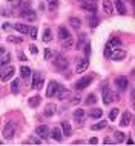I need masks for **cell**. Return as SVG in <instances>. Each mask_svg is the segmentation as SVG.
<instances>
[{
	"label": "cell",
	"instance_id": "obj_14",
	"mask_svg": "<svg viewBox=\"0 0 135 146\" xmlns=\"http://www.w3.org/2000/svg\"><path fill=\"white\" fill-rule=\"evenodd\" d=\"M14 72H15V69L13 68V66H8V68L3 71L2 74H0V78H2V82H8L9 78H13Z\"/></svg>",
	"mask_w": 135,
	"mask_h": 146
},
{
	"label": "cell",
	"instance_id": "obj_9",
	"mask_svg": "<svg viewBox=\"0 0 135 146\" xmlns=\"http://www.w3.org/2000/svg\"><path fill=\"white\" fill-rule=\"evenodd\" d=\"M81 8L86 11H89V13H92V14L97 13V3H95V0H83Z\"/></svg>",
	"mask_w": 135,
	"mask_h": 146
},
{
	"label": "cell",
	"instance_id": "obj_38",
	"mask_svg": "<svg viewBox=\"0 0 135 146\" xmlns=\"http://www.w3.org/2000/svg\"><path fill=\"white\" fill-rule=\"evenodd\" d=\"M95 102H97V97H95L94 94H89L88 98H86V103H88V105H94Z\"/></svg>",
	"mask_w": 135,
	"mask_h": 146
},
{
	"label": "cell",
	"instance_id": "obj_35",
	"mask_svg": "<svg viewBox=\"0 0 135 146\" xmlns=\"http://www.w3.org/2000/svg\"><path fill=\"white\" fill-rule=\"evenodd\" d=\"M40 145L42 143V139H35V137H31L29 140H26V141H23V145Z\"/></svg>",
	"mask_w": 135,
	"mask_h": 146
},
{
	"label": "cell",
	"instance_id": "obj_30",
	"mask_svg": "<svg viewBox=\"0 0 135 146\" xmlns=\"http://www.w3.org/2000/svg\"><path fill=\"white\" fill-rule=\"evenodd\" d=\"M89 115L92 118H100L103 115V111H101V109H98V108H95V109H92V111L89 112Z\"/></svg>",
	"mask_w": 135,
	"mask_h": 146
},
{
	"label": "cell",
	"instance_id": "obj_2",
	"mask_svg": "<svg viewBox=\"0 0 135 146\" xmlns=\"http://www.w3.org/2000/svg\"><path fill=\"white\" fill-rule=\"evenodd\" d=\"M101 96H103V103H105V105H109L112 100H118V98H120L118 94H112V92H111V89L108 88V86H103Z\"/></svg>",
	"mask_w": 135,
	"mask_h": 146
},
{
	"label": "cell",
	"instance_id": "obj_36",
	"mask_svg": "<svg viewBox=\"0 0 135 146\" xmlns=\"http://www.w3.org/2000/svg\"><path fill=\"white\" fill-rule=\"evenodd\" d=\"M114 137H115V143H123L124 141V134L123 132H115Z\"/></svg>",
	"mask_w": 135,
	"mask_h": 146
},
{
	"label": "cell",
	"instance_id": "obj_54",
	"mask_svg": "<svg viewBox=\"0 0 135 146\" xmlns=\"http://www.w3.org/2000/svg\"><path fill=\"white\" fill-rule=\"evenodd\" d=\"M8 2H13V0H8Z\"/></svg>",
	"mask_w": 135,
	"mask_h": 146
},
{
	"label": "cell",
	"instance_id": "obj_31",
	"mask_svg": "<svg viewBox=\"0 0 135 146\" xmlns=\"http://www.w3.org/2000/svg\"><path fill=\"white\" fill-rule=\"evenodd\" d=\"M9 60H11V54H3V57L0 58V68H2V66H5V65H8Z\"/></svg>",
	"mask_w": 135,
	"mask_h": 146
},
{
	"label": "cell",
	"instance_id": "obj_51",
	"mask_svg": "<svg viewBox=\"0 0 135 146\" xmlns=\"http://www.w3.org/2000/svg\"><path fill=\"white\" fill-rule=\"evenodd\" d=\"M19 57H20V60H23V62H25V60H26V57H25V56H23V54H22V52H20V54H19Z\"/></svg>",
	"mask_w": 135,
	"mask_h": 146
},
{
	"label": "cell",
	"instance_id": "obj_11",
	"mask_svg": "<svg viewBox=\"0 0 135 146\" xmlns=\"http://www.w3.org/2000/svg\"><path fill=\"white\" fill-rule=\"evenodd\" d=\"M126 51H123V49H114L112 51V54H111V58H112L114 62H120V60H123V58H126Z\"/></svg>",
	"mask_w": 135,
	"mask_h": 146
},
{
	"label": "cell",
	"instance_id": "obj_21",
	"mask_svg": "<svg viewBox=\"0 0 135 146\" xmlns=\"http://www.w3.org/2000/svg\"><path fill=\"white\" fill-rule=\"evenodd\" d=\"M115 8H117V11H118L120 14H126V13H128V9H126L123 0H115Z\"/></svg>",
	"mask_w": 135,
	"mask_h": 146
},
{
	"label": "cell",
	"instance_id": "obj_12",
	"mask_svg": "<svg viewBox=\"0 0 135 146\" xmlns=\"http://www.w3.org/2000/svg\"><path fill=\"white\" fill-rule=\"evenodd\" d=\"M74 121H75V123H78V125H81L83 123V121H85V117H86V112L85 111H83V109L81 108H78V109H75V111H74Z\"/></svg>",
	"mask_w": 135,
	"mask_h": 146
},
{
	"label": "cell",
	"instance_id": "obj_34",
	"mask_svg": "<svg viewBox=\"0 0 135 146\" xmlns=\"http://www.w3.org/2000/svg\"><path fill=\"white\" fill-rule=\"evenodd\" d=\"M118 114H120V109H118V108L111 109V112H109V120H115V118L118 117Z\"/></svg>",
	"mask_w": 135,
	"mask_h": 146
},
{
	"label": "cell",
	"instance_id": "obj_45",
	"mask_svg": "<svg viewBox=\"0 0 135 146\" xmlns=\"http://www.w3.org/2000/svg\"><path fill=\"white\" fill-rule=\"evenodd\" d=\"M57 6H58V2H57V0H52V2H51V5H49V9H55Z\"/></svg>",
	"mask_w": 135,
	"mask_h": 146
},
{
	"label": "cell",
	"instance_id": "obj_55",
	"mask_svg": "<svg viewBox=\"0 0 135 146\" xmlns=\"http://www.w3.org/2000/svg\"><path fill=\"white\" fill-rule=\"evenodd\" d=\"M81 2H83V0H81Z\"/></svg>",
	"mask_w": 135,
	"mask_h": 146
},
{
	"label": "cell",
	"instance_id": "obj_6",
	"mask_svg": "<svg viewBox=\"0 0 135 146\" xmlns=\"http://www.w3.org/2000/svg\"><path fill=\"white\" fill-rule=\"evenodd\" d=\"M54 66L57 69H60V71H63V69H66L68 66H69V62H68V58L65 57V56H55V62H54Z\"/></svg>",
	"mask_w": 135,
	"mask_h": 146
},
{
	"label": "cell",
	"instance_id": "obj_32",
	"mask_svg": "<svg viewBox=\"0 0 135 146\" xmlns=\"http://www.w3.org/2000/svg\"><path fill=\"white\" fill-rule=\"evenodd\" d=\"M69 23L72 25V28H75V29H78L81 26V22H80V19H77V17H72L69 20Z\"/></svg>",
	"mask_w": 135,
	"mask_h": 146
},
{
	"label": "cell",
	"instance_id": "obj_49",
	"mask_svg": "<svg viewBox=\"0 0 135 146\" xmlns=\"http://www.w3.org/2000/svg\"><path fill=\"white\" fill-rule=\"evenodd\" d=\"M5 52H6V49L3 48V46H0V56H3V54H5Z\"/></svg>",
	"mask_w": 135,
	"mask_h": 146
},
{
	"label": "cell",
	"instance_id": "obj_23",
	"mask_svg": "<svg viewBox=\"0 0 135 146\" xmlns=\"http://www.w3.org/2000/svg\"><path fill=\"white\" fill-rule=\"evenodd\" d=\"M19 89H20V80H19V78H14L13 83H11V92H13V94H17Z\"/></svg>",
	"mask_w": 135,
	"mask_h": 146
},
{
	"label": "cell",
	"instance_id": "obj_50",
	"mask_svg": "<svg viewBox=\"0 0 135 146\" xmlns=\"http://www.w3.org/2000/svg\"><path fill=\"white\" fill-rule=\"evenodd\" d=\"M103 143H105V145H111V143H112V140H111V139H105Z\"/></svg>",
	"mask_w": 135,
	"mask_h": 146
},
{
	"label": "cell",
	"instance_id": "obj_22",
	"mask_svg": "<svg viewBox=\"0 0 135 146\" xmlns=\"http://www.w3.org/2000/svg\"><path fill=\"white\" fill-rule=\"evenodd\" d=\"M68 97H71V91H69V89H66V88H63V86H62V89H60V92H58L57 98H60V100H66Z\"/></svg>",
	"mask_w": 135,
	"mask_h": 146
},
{
	"label": "cell",
	"instance_id": "obj_4",
	"mask_svg": "<svg viewBox=\"0 0 135 146\" xmlns=\"http://www.w3.org/2000/svg\"><path fill=\"white\" fill-rule=\"evenodd\" d=\"M62 89V85H58L57 82H49V85H48V89H46V97L51 98V97H57L58 92H60Z\"/></svg>",
	"mask_w": 135,
	"mask_h": 146
},
{
	"label": "cell",
	"instance_id": "obj_25",
	"mask_svg": "<svg viewBox=\"0 0 135 146\" xmlns=\"http://www.w3.org/2000/svg\"><path fill=\"white\" fill-rule=\"evenodd\" d=\"M40 100H42V97H40V96H34V97H31V98H29V102H28V103H29L31 108H35V106L40 105Z\"/></svg>",
	"mask_w": 135,
	"mask_h": 146
},
{
	"label": "cell",
	"instance_id": "obj_33",
	"mask_svg": "<svg viewBox=\"0 0 135 146\" xmlns=\"http://www.w3.org/2000/svg\"><path fill=\"white\" fill-rule=\"evenodd\" d=\"M109 45H111V46H112V48H114V49H117V48H118V46H120V45H121V40H120V38H117V37H114V38H111V42H109Z\"/></svg>",
	"mask_w": 135,
	"mask_h": 146
},
{
	"label": "cell",
	"instance_id": "obj_41",
	"mask_svg": "<svg viewBox=\"0 0 135 146\" xmlns=\"http://www.w3.org/2000/svg\"><path fill=\"white\" fill-rule=\"evenodd\" d=\"M31 35V38H37V28L35 26H32V28H29V33H28Z\"/></svg>",
	"mask_w": 135,
	"mask_h": 146
},
{
	"label": "cell",
	"instance_id": "obj_53",
	"mask_svg": "<svg viewBox=\"0 0 135 146\" xmlns=\"http://www.w3.org/2000/svg\"><path fill=\"white\" fill-rule=\"evenodd\" d=\"M13 2H15V3H19V5H20V3H22V0H13Z\"/></svg>",
	"mask_w": 135,
	"mask_h": 146
},
{
	"label": "cell",
	"instance_id": "obj_27",
	"mask_svg": "<svg viewBox=\"0 0 135 146\" xmlns=\"http://www.w3.org/2000/svg\"><path fill=\"white\" fill-rule=\"evenodd\" d=\"M62 129L65 135H71V132H72V128H71V125L68 121H62Z\"/></svg>",
	"mask_w": 135,
	"mask_h": 146
},
{
	"label": "cell",
	"instance_id": "obj_3",
	"mask_svg": "<svg viewBox=\"0 0 135 146\" xmlns=\"http://www.w3.org/2000/svg\"><path fill=\"white\" fill-rule=\"evenodd\" d=\"M20 15L25 19V20H28V22H35V20H37V14H35V11L31 9L28 5H23Z\"/></svg>",
	"mask_w": 135,
	"mask_h": 146
},
{
	"label": "cell",
	"instance_id": "obj_48",
	"mask_svg": "<svg viewBox=\"0 0 135 146\" xmlns=\"http://www.w3.org/2000/svg\"><path fill=\"white\" fill-rule=\"evenodd\" d=\"M97 143H98L97 137H92V139H89V145H97Z\"/></svg>",
	"mask_w": 135,
	"mask_h": 146
},
{
	"label": "cell",
	"instance_id": "obj_43",
	"mask_svg": "<svg viewBox=\"0 0 135 146\" xmlns=\"http://www.w3.org/2000/svg\"><path fill=\"white\" fill-rule=\"evenodd\" d=\"M51 57H52V49H51V48L45 49V60H49Z\"/></svg>",
	"mask_w": 135,
	"mask_h": 146
},
{
	"label": "cell",
	"instance_id": "obj_44",
	"mask_svg": "<svg viewBox=\"0 0 135 146\" xmlns=\"http://www.w3.org/2000/svg\"><path fill=\"white\" fill-rule=\"evenodd\" d=\"M9 42H13V43H22V37H14V35H11Z\"/></svg>",
	"mask_w": 135,
	"mask_h": 146
},
{
	"label": "cell",
	"instance_id": "obj_7",
	"mask_svg": "<svg viewBox=\"0 0 135 146\" xmlns=\"http://www.w3.org/2000/svg\"><path fill=\"white\" fill-rule=\"evenodd\" d=\"M114 83H115V86H117L120 91H126V89H128V86H129V80H128V77L120 76V77H115Z\"/></svg>",
	"mask_w": 135,
	"mask_h": 146
},
{
	"label": "cell",
	"instance_id": "obj_37",
	"mask_svg": "<svg viewBox=\"0 0 135 146\" xmlns=\"http://www.w3.org/2000/svg\"><path fill=\"white\" fill-rule=\"evenodd\" d=\"M62 46H63V48H65V49L71 48V46H72V37L66 38V40H62Z\"/></svg>",
	"mask_w": 135,
	"mask_h": 146
},
{
	"label": "cell",
	"instance_id": "obj_17",
	"mask_svg": "<svg viewBox=\"0 0 135 146\" xmlns=\"http://www.w3.org/2000/svg\"><path fill=\"white\" fill-rule=\"evenodd\" d=\"M13 28L15 31H19L20 34H28V33H29V26L25 25V23H14Z\"/></svg>",
	"mask_w": 135,
	"mask_h": 146
},
{
	"label": "cell",
	"instance_id": "obj_10",
	"mask_svg": "<svg viewBox=\"0 0 135 146\" xmlns=\"http://www.w3.org/2000/svg\"><path fill=\"white\" fill-rule=\"evenodd\" d=\"M32 88L34 89H42L43 88V77L40 72H34L32 74Z\"/></svg>",
	"mask_w": 135,
	"mask_h": 146
},
{
	"label": "cell",
	"instance_id": "obj_39",
	"mask_svg": "<svg viewBox=\"0 0 135 146\" xmlns=\"http://www.w3.org/2000/svg\"><path fill=\"white\" fill-rule=\"evenodd\" d=\"M85 34H81L80 37H78V43H77V49H81L83 48V43H85Z\"/></svg>",
	"mask_w": 135,
	"mask_h": 146
},
{
	"label": "cell",
	"instance_id": "obj_8",
	"mask_svg": "<svg viewBox=\"0 0 135 146\" xmlns=\"http://www.w3.org/2000/svg\"><path fill=\"white\" fill-rule=\"evenodd\" d=\"M35 134H37L38 139L46 140L48 137H49V128H48L46 125H40V126H37V128H35Z\"/></svg>",
	"mask_w": 135,
	"mask_h": 146
},
{
	"label": "cell",
	"instance_id": "obj_5",
	"mask_svg": "<svg viewBox=\"0 0 135 146\" xmlns=\"http://www.w3.org/2000/svg\"><path fill=\"white\" fill-rule=\"evenodd\" d=\"M92 80H94V76H85V77H81L80 80H77L75 82V89H78V91H81V89H85V88H88V86L92 83Z\"/></svg>",
	"mask_w": 135,
	"mask_h": 146
},
{
	"label": "cell",
	"instance_id": "obj_20",
	"mask_svg": "<svg viewBox=\"0 0 135 146\" xmlns=\"http://www.w3.org/2000/svg\"><path fill=\"white\" fill-rule=\"evenodd\" d=\"M103 9H105V13L111 15L114 14V8H112V3L109 2V0H103Z\"/></svg>",
	"mask_w": 135,
	"mask_h": 146
},
{
	"label": "cell",
	"instance_id": "obj_19",
	"mask_svg": "<svg viewBox=\"0 0 135 146\" xmlns=\"http://www.w3.org/2000/svg\"><path fill=\"white\" fill-rule=\"evenodd\" d=\"M49 137H52V139H54L55 141H62L63 134H62V131H60V128H54L52 131L49 132Z\"/></svg>",
	"mask_w": 135,
	"mask_h": 146
},
{
	"label": "cell",
	"instance_id": "obj_46",
	"mask_svg": "<svg viewBox=\"0 0 135 146\" xmlns=\"http://www.w3.org/2000/svg\"><path fill=\"white\" fill-rule=\"evenodd\" d=\"M2 28L5 29V31H8V29L13 28V26H11V23H8V22H6V23H3V25H2Z\"/></svg>",
	"mask_w": 135,
	"mask_h": 146
},
{
	"label": "cell",
	"instance_id": "obj_29",
	"mask_svg": "<svg viewBox=\"0 0 135 146\" xmlns=\"http://www.w3.org/2000/svg\"><path fill=\"white\" fill-rule=\"evenodd\" d=\"M20 76L23 78H28L31 76V68H28V66H22V68H20Z\"/></svg>",
	"mask_w": 135,
	"mask_h": 146
},
{
	"label": "cell",
	"instance_id": "obj_42",
	"mask_svg": "<svg viewBox=\"0 0 135 146\" xmlns=\"http://www.w3.org/2000/svg\"><path fill=\"white\" fill-rule=\"evenodd\" d=\"M85 56L88 57V58H89V56H91V43H89V42L85 45Z\"/></svg>",
	"mask_w": 135,
	"mask_h": 146
},
{
	"label": "cell",
	"instance_id": "obj_18",
	"mask_svg": "<svg viewBox=\"0 0 135 146\" xmlns=\"http://www.w3.org/2000/svg\"><path fill=\"white\" fill-rule=\"evenodd\" d=\"M69 37H71L69 29H68L66 26H60V28H58V38H60V40H66V38H69Z\"/></svg>",
	"mask_w": 135,
	"mask_h": 146
},
{
	"label": "cell",
	"instance_id": "obj_47",
	"mask_svg": "<svg viewBox=\"0 0 135 146\" xmlns=\"http://www.w3.org/2000/svg\"><path fill=\"white\" fill-rule=\"evenodd\" d=\"M31 52H32V54H37L38 52V49H37V46H35V45H31Z\"/></svg>",
	"mask_w": 135,
	"mask_h": 146
},
{
	"label": "cell",
	"instance_id": "obj_1",
	"mask_svg": "<svg viewBox=\"0 0 135 146\" xmlns=\"http://www.w3.org/2000/svg\"><path fill=\"white\" fill-rule=\"evenodd\" d=\"M15 132H17V123L15 121H8L3 128V139L5 140H13Z\"/></svg>",
	"mask_w": 135,
	"mask_h": 146
},
{
	"label": "cell",
	"instance_id": "obj_16",
	"mask_svg": "<svg viewBox=\"0 0 135 146\" xmlns=\"http://www.w3.org/2000/svg\"><path fill=\"white\" fill-rule=\"evenodd\" d=\"M55 111H57V106H55L54 103H48L45 106V111H43V114H45V117H52Z\"/></svg>",
	"mask_w": 135,
	"mask_h": 146
},
{
	"label": "cell",
	"instance_id": "obj_28",
	"mask_svg": "<svg viewBox=\"0 0 135 146\" xmlns=\"http://www.w3.org/2000/svg\"><path fill=\"white\" fill-rule=\"evenodd\" d=\"M98 23H100V19H98L95 14H92V15L89 17V25H91V28H95V26H98Z\"/></svg>",
	"mask_w": 135,
	"mask_h": 146
},
{
	"label": "cell",
	"instance_id": "obj_24",
	"mask_svg": "<svg viewBox=\"0 0 135 146\" xmlns=\"http://www.w3.org/2000/svg\"><path fill=\"white\" fill-rule=\"evenodd\" d=\"M106 126H108V121L106 120H101V121H98V123H95V125H92V131H100V129H105Z\"/></svg>",
	"mask_w": 135,
	"mask_h": 146
},
{
	"label": "cell",
	"instance_id": "obj_13",
	"mask_svg": "<svg viewBox=\"0 0 135 146\" xmlns=\"http://www.w3.org/2000/svg\"><path fill=\"white\" fill-rule=\"evenodd\" d=\"M88 68H89V58L85 57L83 60L78 62L77 68H75V72H77V74H81V72H85V71L88 69Z\"/></svg>",
	"mask_w": 135,
	"mask_h": 146
},
{
	"label": "cell",
	"instance_id": "obj_52",
	"mask_svg": "<svg viewBox=\"0 0 135 146\" xmlns=\"http://www.w3.org/2000/svg\"><path fill=\"white\" fill-rule=\"evenodd\" d=\"M128 145H134V140L132 139H128Z\"/></svg>",
	"mask_w": 135,
	"mask_h": 146
},
{
	"label": "cell",
	"instance_id": "obj_15",
	"mask_svg": "<svg viewBox=\"0 0 135 146\" xmlns=\"http://www.w3.org/2000/svg\"><path fill=\"white\" fill-rule=\"evenodd\" d=\"M130 120H132V114H130L129 111H124V112H123V117H121L120 125L123 126V128H126V126L130 125Z\"/></svg>",
	"mask_w": 135,
	"mask_h": 146
},
{
	"label": "cell",
	"instance_id": "obj_40",
	"mask_svg": "<svg viewBox=\"0 0 135 146\" xmlns=\"http://www.w3.org/2000/svg\"><path fill=\"white\" fill-rule=\"evenodd\" d=\"M112 51H114V48H112V46H111L109 43H108V45L105 46V56H106V57H109L111 54H112Z\"/></svg>",
	"mask_w": 135,
	"mask_h": 146
},
{
	"label": "cell",
	"instance_id": "obj_26",
	"mask_svg": "<svg viewBox=\"0 0 135 146\" xmlns=\"http://www.w3.org/2000/svg\"><path fill=\"white\" fill-rule=\"evenodd\" d=\"M42 38H43V42H46V43L51 42L52 40V31H51L49 28H46L45 31H43V37Z\"/></svg>",
	"mask_w": 135,
	"mask_h": 146
}]
</instances>
